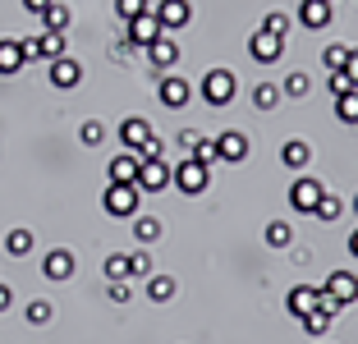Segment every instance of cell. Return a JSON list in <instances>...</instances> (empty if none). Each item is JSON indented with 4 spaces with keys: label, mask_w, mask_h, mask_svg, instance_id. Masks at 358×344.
Here are the masks:
<instances>
[{
    "label": "cell",
    "mask_w": 358,
    "mask_h": 344,
    "mask_svg": "<svg viewBox=\"0 0 358 344\" xmlns=\"http://www.w3.org/2000/svg\"><path fill=\"white\" fill-rule=\"evenodd\" d=\"M202 101L207 106H216V110H221V106H230L234 101V92H239V78H234L230 69H221V64H216V69H207L202 73Z\"/></svg>",
    "instance_id": "obj_1"
},
{
    "label": "cell",
    "mask_w": 358,
    "mask_h": 344,
    "mask_svg": "<svg viewBox=\"0 0 358 344\" xmlns=\"http://www.w3.org/2000/svg\"><path fill=\"white\" fill-rule=\"evenodd\" d=\"M207 184H211V170L202 166V161H193V157H184L175 170H170V188H179L184 198H198V193H207Z\"/></svg>",
    "instance_id": "obj_2"
},
{
    "label": "cell",
    "mask_w": 358,
    "mask_h": 344,
    "mask_svg": "<svg viewBox=\"0 0 358 344\" xmlns=\"http://www.w3.org/2000/svg\"><path fill=\"white\" fill-rule=\"evenodd\" d=\"M138 202H143V193H138L134 184H106V193H101V211L115 216V220H134Z\"/></svg>",
    "instance_id": "obj_3"
},
{
    "label": "cell",
    "mask_w": 358,
    "mask_h": 344,
    "mask_svg": "<svg viewBox=\"0 0 358 344\" xmlns=\"http://www.w3.org/2000/svg\"><path fill=\"white\" fill-rule=\"evenodd\" d=\"M161 32H166V28L157 23V14H152V10H148V14H138V19H129V23H120V37H129L138 51H148V46L157 42Z\"/></svg>",
    "instance_id": "obj_4"
},
{
    "label": "cell",
    "mask_w": 358,
    "mask_h": 344,
    "mask_svg": "<svg viewBox=\"0 0 358 344\" xmlns=\"http://www.w3.org/2000/svg\"><path fill=\"white\" fill-rule=\"evenodd\" d=\"M189 96H193V83H189V78H179V73H166V78L157 83V101L166 106V110H184Z\"/></svg>",
    "instance_id": "obj_5"
},
{
    "label": "cell",
    "mask_w": 358,
    "mask_h": 344,
    "mask_svg": "<svg viewBox=\"0 0 358 344\" xmlns=\"http://www.w3.org/2000/svg\"><path fill=\"white\" fill-rule=\"evenodd\" d=\"M74 271H78V257H74L69 248H46V257H42V275H46L51 285H64Z\"/></svg>",
    "instance_id": "obj_6"
},
{
    "label": "cell",
    "mask_w": 358,
    "mask_h": 344,
    "mask_svg": "<svg viewBox=\"0 0 358 344\" xmlns=\"http://www.w3.org/2000/svg\"><path fill=\"white\" fill-rule=\"evenodd\" d=\"M317 303H322V285H294V289L285 294V313L303 322L308 313H317Z\"/></svg>",
    "instance_id": "obj_7"
},
{
    "label": "cell",
    "mask_w": 358,
    "mask_h": 344,
    "mask_svg": "<svg viewBox=\"0 0 358 344\" xmlns=\"http://www.w3.org/2000/svg\"><path fill=\"white\" fill-rule=\"evenodd\" d=\"M134 188H138V193H166V188H170V166H166V161H138Z\"/></svg>",
    "instance_id": "obj_8"
},
{
    "label": "cell",
    "mask_w": 358,
    "mask_h": 344,
    "mask_svg": "<svg viewBox=\"0 0 358 344\" xmlns=\"http://www.w3.org/2000/svg\"><path fill=\"white\" fill-rule=\"evenodd\" d=\"M152 14H157V23L166 32H179V28H189V23H193V5H189V0H157V10H152Z\"/></svg>",
    "instance_id": "obj_9"
},
{
    "label": "cell",
    "mask_w": 358,
    "mask_h": 344,
    "mask_svg": "<svg viewBox=\"0 0 358 344\" xmlns=\"http://www.w3.org/2000/svg\"><path fill=\"white\" fill-rule=\"evenodd\" d=\"M248 55H253L257 64H275V60L285 55V37H275V32L257 28L253 37H248Z\"/></svg>",
    "instance_id": "obj_10"
},
{
    "label": "cell",
    "mask_w": 358,
    "mask_h": 344,
    "mask_svg": "<svg viewBox=\"0 0 358 344\" xmlns=\"http://www.w3.org/2000/svg\"><path fill=\"white\" fill-rule=\"evenodd\" d=\"M46 78H51V87H60V92H69V87L83 83V64L74 60V55H60V60L46 64Z\"/></svg>",
    "instance_id": "obj_11"
},
{
    "label": "cell",
    "mask_w": 358,
    "mask_h": 344,
    "mask_svg": "<svg viewBox=\"0 0 358 344\" xmlns=\"http://www.w3.org/2000/svg\"><path fill=\"white\" fill-rule=\"evenodd\" d=\"M317 202H322V184H317L313 175H299L294 184H289V207H294V211H308V216H313Z\"/></svg>",
    "instance_id": "obj_12"
},
{
    "label": "cell",
    "mask_w": 358,
    "mask_h": 344,
    "mask_svg": "<svg viewBox=\"0 0 358 344\" xmlns=\"http://www.w3.org/2000/svg\"><path fill=\"white\" fill-rule=\"evenodd\" d=\"M152 124L143 120V115H129V120H120V143H124V152H143V143H152Z\"/></svg>",
    "instance_id": "obj_13"
},
{
    "label": "cell",
    "mask_w": 358,
    "mask_h": 344,
    "mask_svg": "<svg viewBox=\"0 0 358 344\" xmlns=\"http://www.w3.org/2000/svg\"><path fill=\"white\" fill-rule=\"evenodd\" d=\"M248 138L239 134V129H225V134H216V157L221 161H230V166H239V161H248Z\"/></svg>",
    "instance_id": "obj_14"
},
{
    "label": "cell",
    "mask_w": 358,
    "mask_h": 344,
    "mask_svg": "<svg viewBox=\"0 0 358 344\" xmlns=\"http://www.w3.org/2000/svg\"><path fill=\"white\" fill-rule=\"evenodd\" d=\"M322 289H327L331 299L340 303V308H349V303H358V275H354V271H331Z\"/></svg>",
    "instance_id": "obj_15"
},
{
    "label": "cell",
    "mask_w": 358,
    "mask_h": 344,
    "mask_svg": "<svg viewBox=\"0 0 358 344\" xmlns=\"http://www.w3.org/2000/svg\"><path fill=\"white\" fill-rule=\"evenodd\" d=\"M299 23H303V32L331 28V0H299Z\"/></svg>",
    "instance_id": "obj_16"
},
{
    "label": "cell",
    "mask_w": 358,
    "mask_h": 344,
    "mask_svg": "<svg viewBox=\"0 0 358 344\" xmlns=\"http://www.w3.org/2000/svg\"><path fill=\"white\" fill-rule=\"evenodd\" d=\"M138 179V157L134 152H120V157L106 161V184H134Z\"/></svg>",
    "instance_id": "obj_17"
},
{
    "label": "cell",
    "mask_w": 358,
    "mask_h": 344,
    "mask_svg": "<svg viewBox=\"0 0 358 344\" xmlns=\"http://www.w3.org/2000/svg\"><path fill=\"white\" fill-rule=\"evenodd\" d=\"M308 161H313V143H303V138H285L280 166L285 170H308Z\"/></svg>",
    "instance_id": "obj_18"
},
{
    "label": "cell",
    "mask_w": 358,
    "mask_h": 344,
    "mask_svg": "<svg viewBox=\"0 0 358 344\" xmlns=\"http://www.w3.org/2000/svg\"><path fill=\"white\" fill-rule=\"evenodd\" d=\"M148 60L157 64V69H170V64H179V46H175V37H170V32H161L157 42L148 46Z\"/></svg>",
    "instance_id": "obj_19"
},
{
    "label": "cell",
    "mask_w": 358,
    "mask_h": 344,
    "mask_svg": "<svg viewBox=\"0 0 358 344\" xmlns=\"http://www.w3.org/2000/svg\"><path fill=\"white\" fill-rule=\"evenodd\" d=\"M32 46H37V64H51L64 55V32H37Z\"/></svg>",
    "instance_id": "obj_20"
},
{
    "label": "cell",
    "mask_w": 358,
    "mask_h": 344,
    "mask_svg": "<svg viewBox=\"0 0 358 344\" xmlns=\"http://www.w3.org/2000/svg\"><path fill=\"white\" fill-rule=\"evenodd\" d=\"M28 64V55H23V42H0V78H14V73Z\"/></svg>",
    "instance_id": "obj_21"
},
{
    "label": "cell",
    "mask_w": 358,
    "mask_h": 344,
    "mask_svg": "<svg viewBox=\"0 0 358 344\" xmlns=\"http://www.w3.org/2000/svg\"><path fill=\"white\" fill-rule=\"evenodd\" d=\"M161 234H166L161 216H152V211H138V216H134V239L138 243H157Z\"/></svg>",
    "instance_id": "obj_22"
},
{
    "label": "cell",
    "mask_w": 358,
    "mask_h": 344,
    "mask_svg": "<svg viewBox=\"0 0 358 344\" xmlns=\"http://www.w3.org/2000/svg\"><path fill=\"white\" fill-rule=\"evenodd\" d=\"M37 19H42V32H64L74 14H69V5H60V0H51V5H46V10L37 14Z\"/></svg>",
    "instance_id": "obj_23"
},
{
    "label": "cell",
    "mask_w": 358,
    "mask_h": 344,
    "mask_svg": "<svg viewBox=\"0 0 358 344\" xmlns=\"http://www.w3.org/2000/svg\"><path fill=\"white\" fill-rule=\"evenodd\" d=\"M175 289H179L175 275H157V271L148 275V285H143V294H148L152 303H170V299H175Z\"/></svg>",
    "instance_id": "obj_24"
},
{
    "label": "cell",
    "mask_w": 358,
    "mask_h": 344,
    "mask_svg": "<svg viewBox=\"0 0 358 344\" xmlns=\"http://www.w3.org/2000/svg\"><path fill=\"white\" fill-rule=\"evenodd\" d=\"M280 92L289 96V101H303V96L313 92V78H308L303 69H294V73H285V83H280Z\"/></svg>",
    "instance_id": "obj_25"
},
{
    "label": "cell",
    "mask_w": 358,
    "mask_h": 344,
    "mask_svg": "<svg viewBox=\"0 0 358 344\" xmlns=\"http://www.w3.org/2000/svg\"><path fill=\"white\" fill-rule=\"evenodd\" d=\"M294 243V225L289 220H266V248H289Z\"/></svg>",
    "instance_id": "obj_26"
},
{
    "label": "cell",
    "mask_w": 358,
    "mask_h": 344,
    "mask_svg": "<svg viewBox=\"0 0 358 344\" xmlns=\"http://www.w3.org/2000/svg\"><path fill=\"white\" fill-rule=\"evenodd\" d=\"M101 271H106V285H115V280H129V252H106Z\"/></svg>",
    "instance_id": "obj_27"
},
{
    "label": "cell",
    "mask_w": 358,
    "mask_h": 344,
    "mask_svg": "<svg viewBox=\"0 0 358 344\" xmlns=\"http://www.w3.org/2000/svg\"><path fill=\"white\" fill-rule=\"evenodd\" d=\"M23 317H28V326H51L55 322V308L46 299H32L28 308H23Z\"/></svg>",
    "instance_id": "obj_28"
},
{
    "label": "cell",
    "mask_w": 358,
    "mask_h": 344,
    "mask_svg": "<svg viewBox=\"0 0 358 344\" xmlns=\"http://www.w3.org/2000/svg\"><path fill=\"white\" fill-rule=\"evenodd\" d=\"M5 248H10V257H28L32 252V229H10V234H5Z\"/></svg>",
    "instance_id": "obj_29"
},
{
    "label": "cell",
    "mask_w": 358,
    "mask_h": 344,
    "mask_svg": "<svg viewBox=\"0 0 358 344\" xmlns=\"http://www.w3.org/2000/svg\"><path fill=\"white\" fill-rule=\"evenodd\" d=\"M280 87H275V83H257L253 87V106H257V110H275V106H280Z\"/></svg>",
    "instance_id": "obj_30"
},
{
    "label": "cell",
    "mask_w": 358,
    "mask_h": 344,
    "mask_svg": "<svg viewBox=\"0 0 358 344\" xmlns=\"http://www.w3.org/2000/svg\"><path fill=\"white\" fill-rule=\"evenodd\" d=\"M317 220H327V225H336L340 216H345V207H340V198H331V193H322V202H317V211H313Z\"/></svg>",
    "instance_id": "obj_31"
},
{
    "label": "cell",
    "mask_w": 358,
    "mask_h": 344,
    "mask_svg": "<svg viewBox=\"0 0 358 344\" xmlns=\"http://www.w3.org/2000/svg\"><path fill=\"white\" fill-rule=\"evenodd\" d=\"M331 322H336V317H331V313H322V308H317V313H308V317H303V331L313 335V340H322V335L331 331Z\"/></svg>",
    "instance_id": "obj_32"
},
{
    "label": "cell",
    "mask_w": 358,
    "mask_h": 344,
    "mask_svg": "<svg viewBox=\"0 0 358 344\" xmlns=\"http://www.w3.org/2000/svg\"><path fill=\"white\" fill-rule=\"evenodd\" d=\"M336 120H340V124H358V92L336 96Z\"/></svg>",
    "instance_id": "obj_33"
},
{
    "label": "cell",
    "mask_w": 358,
    "mask_h": 344,
    "mask_svg": "<svg viewBox=\"0 0 358 344\" xmlns=\"http://www.w3.org/2000/svg\"><path fill=\"white\" fill-rule=\"evenodd\" d=\"M78 138H83V147H101L106 143V124L101 120H83V124H78Z\"/></svg>",
    "instance_id": "obj_34"
},
{
    "label": "cell",
    "mask_w": 358,
    "mask_h": 344,
    "mask_svg": "<svg viewBox=\"0 0 358 344\" xmlns=\"http://www.w3.org/2000/svg\"><path fill=\"white\" fill-rule=\"evenodd\" d=\"M349 51H354V46H327V51H322V64H327V73L345 69V64H349Z\"/></svg>",
    "instance_id": "obj_35"
},
{
    "label": "cell",
    "mask_w": 358,
    "mask_h": 344,
    "mask_svg": "<svg viewBox=\"0 0 358 344\" xmlns=\"http://www.w3.org/2000/svg\"><path fill=\"white\" fill-rule=\"evenodd\" d=\"M189 157H193V161H202V166L211 170L216 161H221V157H216V138H198V147H193Z\"/></svg>",
    "instance_id": "obj_36"
},
{
    "label": "cell",
    "mask_w": 358,
    "mask_h": 344,
    "mask_svg": "<svg viewBox=\"0 0 358 344\" xmlns=\"http://www.w3.org/2000/svg\"><path fill=\"white\" fill-rule=\"evenodd\" d=\"M327 87H331V96H349V92H358V87H354V78H349L345 69L327 73Z\"/></svg>",
    "instance_id": "obj_37"
},
{
    "label": "cell",
    "mask_w": 358,
    "mask_h": 344,
    "mask_svg": "<svg viewBox=\"0 0 358 344\" xmlns=\"http://www.w3.org/2000/svg\"><path fill=\"white\" fill-rule=\"evenodd\" d=\"M134 275H138V280H148V275H152V257L143 248L129 252V280H134Z\"/></svg>",
    "instance_id": "obj_38"
},
{
    "label": "cell",
    "mask_w": 358,
    "mask_h": 344,
    "mask_svg": "<svg viewBox=\"0 0 358 344\" xmlns=\"http://www.w3.org/2000/svg\"><path fill=\"white\" fill-rule=\"evenodd\" d=\"M148 10H152L148 0H115V14H120V23L138 19V14H148Z\"/></svg>",
    "instance_id": "obj_39"
},
{
    "label": "cell",
    "mask_w": 358,
    "mask_h": 344,
    "mask_svg": "<svg viewBox=\"0 0 358 344\" xmlns=\"http://www.w3.org/2000/svg\"><path fill=\"white\" fill-rule=\"evenodd\" d=\"M262 28H266V32H275V37H289V14L271 10V14H266V19H262Z\"/></svg>",
    "instance_id": "obj_40"
},
{
    "label": "cell",
    "mask_w": 358,
    "mask_h": 344,
    "mask_svg": "<svg viewBox=\"0 0 358 344\" xmlns=\"http://www.w3.org/2000/svg\"><path fill=\"white\" fill-rule=\"evenodd\" d=\"M129 294H134V289H129V280L106 285V299H110V303H129Z\"/></svg>",
    "instance_id": "obj_41"
},
{
    "label": "cell",
    "mask_w": 358,
    "mask_h": 344,
    "mask_svg": "<svg viewBox=\"0 0 358 344\" xmlns=\"http://www.w3.org/2000/svg\"><path fill=\"white\" fill-rule=\"evenodd\" d=\"M198 129H179V147H184V152H193V147H198Z\"/></svg>",
    "instance_id": "obj_42"
},
{
    "label": "cell",
    "mask_w": 358,
    "mask_h": 344,
    "mask_svg": "<svg viewBox=\"0 0 358 344\" xmlns=\"http://www.w3.org/2000/svg\"><path fill=\"white\" fill-rule=\"evenodd\" d=\"M10 303H14V289H10V285H0V313H10Z\"/></svg>",
    "instance_id": "obj_43"
},
{
    "label": "cell",
    "mask_w": 358,
    "mask_h": 344,
    "mask_svg": "<svg viewBox=\"0 0 358 344\" xmlns=\"http://www.w3.org/2000/svg\"><path fill=\"white\" fill-rule=\"evenodd\" d=\"M345 73L354 78V87H358V51H349V64H345Z\"/></svg>",
    "instance_id": "obj_44"
},
{
    "label": "cell",
    "mask_w": 358,
    "mask_h": 344,
    "mask_svg": "<svg viewBox=\"0 0 358 344\" xmlns=\"http://www.w3.org/2000/svg\"><path fill=\"white\" fill-rule=\"evenodd\" d=\"M46 5H51V0H23V10H28V14H42Z\"/></svg>",
    "instance_id": "obj_45"
},
{
    "label": "cell",
    "mask_w": 358,
    "mask_h": 344,
    "mask_svg": "<svg viewBox=\"0 0 358 344\" xmlns=\"http://www.w3.org/2000/svg\"><path fill=\"white\" fill-rule=\"evenodd\" d=\"M349 257L358 261V229H354V234H349Z\"/></svg>",
    "instance_id": "obj_46"
},
{
    "label": "cell",
    "mask_w": 358,
    "mask_h": 344,
    "mask_svg": "<svg viewBox=\"0 0 358 344\" xmlns=\"http://www.w3.org/2000/svg\"><path fill=\"white\" fill-rule=\"evenodd\" d=\"M354 216H358V198H354Z\"/></svg>",
    "instance_id": "obj_47"
}]
</instances>
